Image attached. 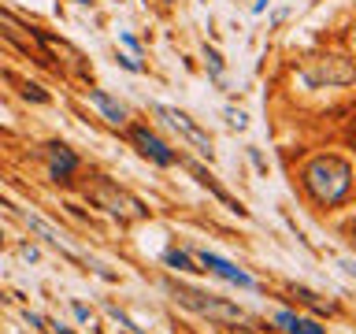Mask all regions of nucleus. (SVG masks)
Returning <instances> with one entry per match:
<instances>
[{"label": "nucleus", "mask_w": 356, "mask_h": 334, "mask_svg": "<svg viewBox=\"0 0 356 334\" xmlns=\"http://www.w3.org/2000/svg\"><path fill=\"white\" fill-rule=\"evenodd\" d=\"M305 186L319 204H341L353 190V167L338 156H316L305 167Z\"/></svg>", "instance_id": "nucleus-1"}, {"label": "nucleus", "mask_w": 356, "mask_h": 334, "mask_svg": "<svg viewBox=\"0 0 356 334\" xmlns=\"http://www.w3.org/2000/svg\"><path fill=\"white\" fill-rule=\"evenodd\" d=\"M167 294L175 297L178 305H186V308L197 312V316H204V319H215V323H245V319H249L237 305H230V301H223L215 294H201V290H193V286L167 283Z\"/></svg>", "instance_id": "nucleus-2"}, {"label": "nucleus", "mask_w": 356, "mask_h": 334, "mask_svg": "<svg viewBox=\"0 0 356 334\" xmlns=\"http://www.w3.org/2000/svg\"><path fill=\"white\" fill-rule=\"evenodd\" d=\"M156 115H160V119H164V123L171 126V131L178 134V137H186V142H189L193 149H197L201 156H208V164L215 160V149H212V134L204 131V126H197V123H193L186 112H178V108H171V104H156Z\"/></svg>", "instance_id": "nucleus-3"}, {"label": "nucleus", "mask_w": 356, "mask_h": 334, "mask_svg": "<svg viewBox=\"0 0 356 334\" xmlns=\"http://www.w3.org/2000/svg\"><path fill=\"white\" fill-rule=\"evenodd\" d=\"M90 201L96 208H104L108 215H115V219H142L145 215V204L130 197V193H123L119 186H112V182H101L96 190H90Z\"/></svg>", "instance_id": "nucleus-4"}, {"label": "nucleus", "mask_w": 356, "mask_h": 334, "mask_svg": "<svg viewBox=\"0 0 356 334\" xmlns=\"http://www.w3.org/2000/svg\"><path fill=\"white\" fill-rule=\"evenodd\" d=\"M300 78L312 82V85H349L356 78V71L341 56H316V60L305 63Z\"/></svg>", "instance_id": "nucleus-5"}, {"label": "nucleus", "mask_w": 356, "mask_h": 334, "mask_svg": "<svg viewBox=\"0 0 356 334\" xmlns=\"http://www.w3.org/2000/svg\"><path fill=\"white\" fill-rule=\"evenodd\" d=\"M197 260L204 264V272L219 275V278H226V283H234V286H241V290H256V278H253V275H245L237 264L223 260V256H215V253H208V249H201V253H197Z\"/></svg>", "instance_id": "nucleus-6"}, {"label": "nucleus", "mask_w": 356, "mask_h": 334, "mask_svg": "<svg viewBox=\"0 0 356 334\" xmlns=\"http://www.w3.org/2000/svg\"><path fill=\"white\" fill-rule=\"evenodd\" d=\"M130 142L137 145V153L149 156L153 164H160V167H171V164H175V153H171V145L160 142V137H156L153 131H145V126H134V131H130Z\"/></svg>", "instance_id": "nucleus-7"}, {"label": "nucleus", "mask_w": 356, "mask_h": 334, "mask_svg": "<svg viewBox=\"0 0 356 334\" xmlns=\"http://www.w3.org/2000/svg\"><path fill=\"white\" fill-rule=\"evenodd\" d=\"M186 167H189V175L197 178L204 190H212V197H215V201H223L226 208H230V212H237V215H249V212H245V204H241V201H234L230 193H226V190L219 186V182H215V175H212L208 167H201V164H186Z\"/></svg>", "instance_id": "nucleus-8"}, {"label": "nucleus", "mask_w": 356, "mask_h": 334, "mask_svg": "<svg viewBox=\"0 0 356 334\" xmlns=\"http://www.w3.org/2000/svg\"><path fill=\"white\" fill-rule=\"evenodd\" d=\"M49 167H52V178L67 182L74 171H78V156H74L67 145H49Z\"/></svg>", "instance_id": "nucleus-9"}, {"label": "nucleus", "mask_w": 356, "mask_h": 334, "mask_svg": "<svg viewBox=\"0 0 356 334\" xmlns=\"http://www.w3.org/2000/svg\"><path fill=\"white\" fill-rule=\"evenodd\" d=\"M90 101H93L96 108H101V115H104L108 123H115V126H123V123H126V108L119 104L112 93H104V90H90Z\"/></svg>", "instance_id": "nucleus-10"}, {"label": "nucleus", "mask_w": 356, "mask_h": 334, "mask_svg": "<svg viewBox=\"0 0 356 334\" xmlns=\"http://www.w3.org/2000/svg\"><path fill=\"white\" fill-rule=\"evenodd\" d=\"M275 323H278L286 334H327L316 319H300V316H294V312H286V308L275 312Z\"/></svg>", "instance_id": "nucleus-11"}, {"label": "nucleus", "mask_w": 356, "mask_h": 334, "mask_svg": "<svg viewBox=\"0 0 356 334\" xmlns=\"http://www.w3.org/2000/svg\"><path fill=\"white\" fill-rule=\"evenodd\" d=\"M164 260H167V267H175V272H204V267H193L189 253H178V249H167Z\"/></svg>", "instance_id": "nucleus-12"}, {"label": "nucleus", "mask_w": 356, "mask_h": 334, "mask_svg": "<svg viewBox=\"0 0 356 334\" xmlns=\"http://www.w3.org/2000/svg\"><path fill=\"white\" fill-rule=\"evenodd\" d=\"M204 60H208V67H212L215 78L223 82V56H219V52H215V49H204Z\"/></svg>", "instance_id": "nucleus-13"}, {"label": "nucleus", "mask_w": 356, "mask_h": 334, "mask_svg": "<svg viewBox=\"0 0 356 334\" xmlns=\"http://www.w3.org/2000/svg\"><path fill=\"white\" fill-rule=\"evenodd\" d=\"M226 119H230L234 131H245V126H249V119H245V112H234V108H226Z\"/></svg>", "instance_id": "nucleus-14"}, {"label": "nucleus", "mask_w": 356, "mask_h": 334, "mask_svg": "<svg viewBox=\"0 0 356 334\" xmlns=\"http://www.w3.org/2000/svg\"><path fill=\"white\" fill-rule=\"evenodd\" d=\"M23 97H26V101H37V104H45V101H49V93L41 90V85H26Z\"/></svg>", "instance_id": "nucleus-15"}, {"label": "nucleus", "mask_w": 356, "mask_h": 334, "mask_svg": "<svg viewBox=\"0 0 356 334\" xmlns=\"http://www.w3.org/2000/svg\"><path fill=\"white\" fill-rule=\"evenodd\" d=\"M119 63H123V67H126V71H134V74H137V71H142V63H137L134 56H119Z\"/></svg>", "instance_id": "nucleus-16"}, {"label": "nucleus", "mask_w": 356, "mask_h": 334, "mask_svg": "<svg viewBox=\"0 0 356 334\" xmlns=\"http://www.w3.org/2000/svg\"><path fill=\"white\" fill-rule=\"evenodd\" d=\"M123 41H126V49H134V52L142 49V45H137V37H134V34H123Z\"/></svg>", "instance_id": "nucleus-17"}, {"label": "nucleus", "mask_w": 356, "mask_h": 334, "mask_svg": "<svg viewBox=\"0 0 356 334\" xmlns=\"http://www.w3.org/2000/svg\"><path fill=\"white\" fill-rule=\"evenodd\" d=\"M52 327V334H74V331H67V327H60V323H49Z\"/></svg>", "instance_id": "nucleus-18"}, {"label": "nucleus", "mask_w": 356, "mask_h": 334, "mask_svg": "<svg viewBox=\"0 0 356 334\" xmlns=\"http://www.w3.org/2000/svg\"><path fill=\"white\" fill-rule=\"evenodd\" d=\"M264 8H267V0H256V8H253V12H264Z\"/></svg>", "instance_id": "nucleus-19"}, {"label": "nucleus", "mask_w": 356, "mask_h": 334, "mask_svg": "<svg viewBox=\"0 0 356 334\" xmlns=\"http://www.w3.org/2000/svg\"><path fill=\"white\" fill-rule=\"evenodd\" d=\"M349 45H353V52H356V30H353V37H349Z\"/></svg>", "instance_id": "nucleus-20"}, {"label": "nucleus", "mask_w": 356, "mask_h": 334, "mask_svg": "<svg viewBox=\"0 0 356 334\" xmlns=\"http://www.w3.org/2000/svg\"><path fill=\"white\" fill-rule=\"evenodd\" d=\"M0 242H4V231H0Z\"/></svg>", "instance_id": "nucleus-21"}, {"label": "nucleus", "mask_w": 356, "mask_h": 334, "mask_svg": "<svg viewBox=\"0 0 356 334\" xmlns=\"http://www.w3.org/2000/svg\"><path fill=\"white\" fill-rule=\"evenodd\" d=\"M78 4H90V0H78Z\"/></svg>", "instance_id": "nucleus-22"}, {"label": "nucleus", "mask_w": 356, "mask_h": 334, "mask_svg": "<svg viewBox=\"0 0 356 334\" xmlns=\"http://www.w3.org/2000/svg\"><path fill=\"white\" fill-rule=\"evenodd\" d=\"M241 334H245V331H241Z\"/></svg>", "instance_id": "nucleus-23"}]
</instances>
